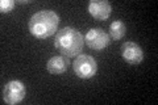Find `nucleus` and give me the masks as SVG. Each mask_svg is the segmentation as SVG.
I'll use <instances>...</instances> for the list:
<instances>
[{
  "instance_id": "obj_1",
  "label": "nucleus",
  "mask_w": 158,
  "mask_h": 105,
  "mask_svg": "<svg viewBox=\"0 0 158 105\" xmlns=\"http://www.w3.org/2000/svg\"><path fill=\"white\" fill-rule=\"evenodd\" d=\"M59 16L56 12L50 9H42L31 17L28 28L32 36L40 39H45L57 32Z\"/></svg>"
},
{
  "instance_id": "obj_2",
  "label": "nucleus",
  "mask_w": 158,
  "mask_h": 105,
  "mask_svg": "<svg viewBox=\"0 0 158 105\" xmlns=\"http://www.w3.org/2000/svg\"><path fill=\"white\" fill-rule=\"evenodd\" d=\"M85 37L75 28H63L58 30L54 38V46H56L63 55L67 58L77 57L83 49Z\"/></svg>"
},
{
  "instance_id": "obj_3",
  "label": "nucleus",
  "mask_w": 158,
  "mask_h": 105,
  "mask_svg": "<svg viewBox=\"0 0 158 105\" xmlns=\"http://www.w3.org/2000/svg\"><path fill=\"white\" fill-rule=\"evenodd\" d=\"M73 68L79 78L82 79H90L98 72V63L91 55L81 54L75 58L73 62Z\"/></svg>"
},
{
  "instance_id": "obj_4",
  "label": "nucleus",
  "mask_w": 158,
  "mask_h": 105,
  "mask_svg": "<svg viewBox=\"0 0 158 105\" xmlns=\"http://www.w3.org/2000/svg\"><path fill=\"white\" fill-rule=\"evenodd\" d=\"M27 89L23 82L11 80L3 87V101L9 105H15L21 103L25 97Z\"/></svg>"
},
{
  "instance_id": "obj_5",
  "label": "nucleus",
  "mask_w": 158,
  "mask_h": 105,
  "mask_svg": "<svg viewBox=\"0 0 158 105\" xmlns=\"http://www.w3.org/2000/svg\"><path fill=\"white\" fill-rule=\"evenodd\" d=\"M85 42L87 43L88 47H91L94 50H102L106 46H108V43H110V36L103 29L94 28L86 33Z\"/></svg>"
},
{
  "instance_id": "obj_6",
  "label": "nucleus",
  "mask_w": 158,
  "mask_h": 105,
  "mask_svg": "<svg viewBox=\"0 0 158 105\" xmlns=\"http://www.w3.org/2000/svg\"><path fill=\"white\" fill-rule=\"evenodd\" d=\"M121 55L129 64H138L144 59V51L136 42L127 41L121 45Z\"/></svg>"
},
{
  "instance_id": "obj_7",
  "label": "nucleus",
  "mask_w": 158,
  "mask_h": 105,
  "mask_svg": "<svg viewBox=\"0 0 158 105\" xmlns=\"http://www.w3.org/2000/svg\"><path fill=\"white\" fill-rule=\"evenodd\" d=\"M88 12L96 20H107L112 12V6L107 0H91L88 3Z\"/></svg>"
},
{
  "instance_id": "obj_8",
  "label": "nucleus",
  "mask_w": 158,
  "mask_h": 105,
  "mask_svg": "<svg viewBox=\"0 0 158 105\" xmlns=\"http://www.w3.org/2000/svg\"><path fill=\"white\" fill-rule=\"evenodd\" d=\"M69 58L65 55H57L53 57L48 61L46 63V70L49 71V74L52 75H61L69 68Z\"/></svg>"
},
{
  "instance_id": "obj_9",
  "label": "nucleus",
  "mask_w": 158,
  "mask_h": 105,
  "mask_svg": "<svg viewBox=\"0 0 158 105\" xmlns=\"http://www.w3.org/2000/svg\"><path fill=\"white\" fill-rule=\"evenodd\" d=\"M125 32H127V26L124 21H121V20H115L111 25H110V36L112 39H121L123 37L125 36Z\"/></svg>"
},
{
  "instance_id": "obj_10",
  "label": "nucleus",
  "mask_w": 158,
  "mask_h": 105,
  "mask_svg": "<svg viewBox=\"0 0 158 105\" xmlns=\"http://www.w3.org/2000/svg\"><path fill=\"white\" fill-rule=\"evenodd\" d=\"M15 7V2L13 0H2V3H0V11L3 13H8L11 12Z\"/></svg>"
}]
</instances>
